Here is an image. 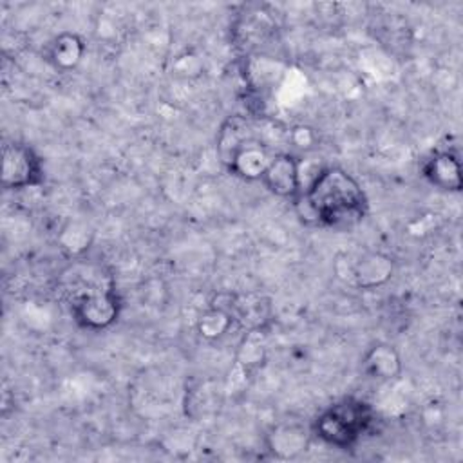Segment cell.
Returning a JSON list of instances; mask_svg holds the SVG:
<instances>
[{
  "instance_id": "cell-7",
  "label": "cell",
  "mask_w": 463,
  "mask_h": 463,
  "mask_svg": "<svg viewBox=\"0 0 463 463\" xmlns=\"http://www.w3.org/2000/svg\"><path fill=\"white\" fill-rule=\"evenodd\" d=\"M215 306L228 309L235 324H239L246 331H262L271 318L269 300L257 293L228 295V302H217Z\"/></svg>"
},
{
  "instance_id": "cell-4",
  "label": "cell",
  "mask_w": 463,
  "mask_h": 463,
  "mask_svg": "<svg viewBox=\"0 0 463 463\" xmlns=\"http://www.w3.org/2000/svg\"><path fill=\"white\" fill-rule=\"evenodd\" d=\"M43 181L40 156L25 143L9 141L2 148V186L4 190H24Z\"/></svg>"
},
{
  "instance_id": "cell-2",
  "label": "cell",
  "mask_w": 463,
  "mask_h": 463,
  "mask_svg": "<svg viewBox=\"0 0 463 463\" xmlns=\"http://www.w3.org/2000/svg\"><path fill=\"white\" fill-rule=\"evenodd\" d=\"M376 423L373 407L360 398H344L324 409L313 421V432L336 449L354 447Z\"/></svg>"
},
{
  "instance_id": "cell-16",
  "label": "cell",
  "mask_w": 463,
  "mask_h": 463,
  "mask_svg": "<svg viewBox=\"0 0 463 463\" xmlns=\"http://www.w3.org/2000/svg\"><path fill=\"white\" fill-rule=\"evenodd\" d=\"M288 139L291 141V145L298 150H311L317 145V132L315 128L307 127V125H295L289 132H288Z\"/></svg>"
},
{
  "instance_id": "cell-12",
  "label": "cell",
  "mask_w": 463,
  "mask_h": 463,
  "mask_svg": "<svg viewBox=\"0 0 463 463\" xmlns=\"http://www.w3.org/2000/svg\"><path fill=\"white\" fill-rule=\"evenodd\" d=\"M85 54V42L76 33H61L58 34L51 45L47 58L58 71H72L80 65L81 58Z\"/></svg>"
},
{
  "instance_id": "cell-10",
  "label": "cell",
  "mask_w": 463,
  "mask_h": 463,
  "mask_svg": "<svg viewBox=\"0 0 463 463\" xmlns=\"http://www.w3.org/2000/svg\"><path fill=\"white\" fill-rule=\"evenodd\" d=\"M362 367L365 374L374 380L387 382L394 380L402 374V358L398 351L385 342H378L367 349L362 360Z\"/></svg>"
},
{
  "instance_id": "cell-1",
  "label": "cell",
  "mask_w": 463,
  "mask_h": 463,
  "mask_svg": "<svg viewBox=\"0 0 463 463\" xmlns=\"http://www.w3.org/2000/svg\"><path fill=\"white\" fill-rule=\"evenodd\" d=\"M300 199H304L315 221L329 228H351L358 224L369 210L364 188L340 166L320 168L307 183Z\"/></svg>"
},
{
  "instance_id": "cell-8",
  "label": "cell",
  "mask_w": 463,
  "mask_h": 463,
  "mask_svg": "<svg viewBox=\"0 0 463 463\" xmlns=\"http://www.w3.org/2000/svg\"><path fill=\"white\" fill-rule=\"evenodd\" d=\"M421 174L432 186L443 192H459L463 186L461 163L452 150H436L430 154L421 166Z\"/></svg>"
},
{
  "instance_id": "cell-6",
  "label": "cell",
  "mask_w": 463,
  "mask_h": 463,
  "mask_svg": "<svg viewBox=\"0 0 463 463\" xmlns=\"http://www.w3.org/2000/svg\"><path fill=\"white\" fill-rule=\"evenodd\" d=\"M275 154L277 152H273L269 145L260 141V137L251 136L235 148L226 163V168L244 181H260Z\"/></svg>"
},
{
  "instance_id": "cell-11",
  "label": "cell",
  "mask_w": 463,
  "mask_h": 463,
  "mask_svg": "<svg viewBox=\"0 0 463 463\" xmlns=\"http://www.w3.org/2000/svg\"><path fill=\"white\" fill-rule=\"evenodd\" d=\"M309 445V436L304 427L297 423H280L268 436V447L277 458H297L306 452Z\"/></svg>"
},
{
  "instance_id": "cell-5",
  "label": "cell",
  "mask_w": 463,
  "mask_h": 463,
  "mask_svg": "<svg viewBox=\"0 0 463 463\" xmlns=\"http://www.w3.org/2000/svg\"><path fill=\"white\" fill-rule=\"evenodd\" d=\"M260 183L273 195L297 203L302 195L300 159L289 152H277L269 166L262 174Z\"/></svg>"
},
{
  "instance_id": "cell-3",
  "label": "cell",
  "mask_w": 463,
  "mask_h": 463,
  "mask_svg": "<svg viewBox=\"0 0 463 463\" xmlns=\"http://www.w3.org/2000/svg\"><path fill=\"white\" fill-rule=\"evenodd\" d=\"M121 311V300L114 288H99L85 291L71 298V313L74 322L89 331H103L110 327Z\"/></svg>"
},
{
  "instance_id": "cell-9",
  "label": "cell",
  "mask_w": 463,
  "mask_h": 463,
  "mask_svg": "<svg viewBox=\"0 0 463 463\" xmlns=\"http://www.w3.org/2000/svg\"><path fill=\"white\" fill-rule=\"evenodd\" d=\"M394 271L392 259L382 251L364 253L358 260H353L351 284L362 289H374L391 280Z\"/></svg>"
},
{
  "instance_id": "cell-13",
  "label": "cell",
  "mask_w": 463,
  "mask_h": 463,
  "mask_svg": "<svg viewBox=\"0 0 463 463\" xmlns=\"http://www.w3.org/2000/svg\"><path fill=\"white\" fill-rule=\"evenodd\" d=\"M266 342L262 331H246L244 338L241 340L237 353H235V371L241 376L248 378L257 369H260L266 362Z\"/></svg>"
},
{
  "instance_id": "cell-14",
  "label": "cell",
  "mask_w": 463,
  "mask_h": 463,
  "mask_svg": "<svg viewBox=\"0 0 463 463\" xmlns=\"http://www.w3.org/2000/svg\"><path fill=\"white\" fill-rule=\"evenodd\" d=\"M251 130L246 123V119H242L241 116H232L224 121V125L219 130L217 136V154L221 157V161L228 163V159L232 157V154L235 152V148L248 137H251Z\"/></svg>"
},
{
  "instance_id": "cell-15",
  "label": "cell",
  "mask_w": 463,
  "mask_h": 463,
  "mask_svg": "<svg viewBox=\"0 0 463 463\" xmlns=\"http://www.w3.org/2000/svg\"><path fill=\"white\" fill-rule=\"evenodd\" d=\"M235 324L233 317L230 315L228 309L212 304L199 318H197V333L201 338L204 340H219L221 336H224L232 326Z\"/></svg>"
}]
</instances>
